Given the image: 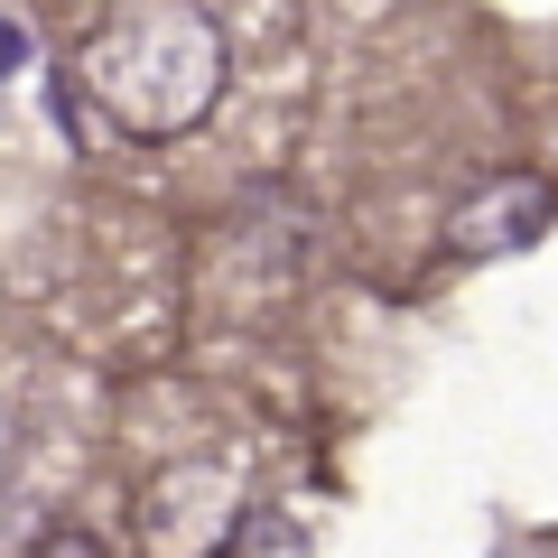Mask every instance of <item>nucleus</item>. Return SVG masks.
<instances>
[{
    "label": "nucleus",
    "mask_w": 558,
    "mask_h": 558,
    "mask_svg": "<svg viewBox=\"0 0 558 558\" xmlns=\"http://www.w3.org/2000/svg\"><path fill=\"white\" fill-rule=\"evenodd\" d=\"M84 94L112 131H196L223 94V28L196 0H121L84 38Z\"/></svg>",
    "instance_id": "1"
},
{
    "label": "nucleus",
    "mask_w": 558,
    "mask_h": 558,
    "mask_svg": "<svg viewBox=\"0 0 558 558\" xmlns=\"http://www.w3.org/2000/svg\"><path fill=\"white\" fill-rule=\"evenodd\" d=\"M475 215H494V223H457V252H494V242H512V233L531 242L539 215H549V186H531V178H521V186H494Z\"/></svg>",
    "instance_id": "2"
},
{
    "label": "nucleus",
    "mask_w": 558,
    "mask_h": 558,
    "mask_svg": "<svg viewBox=\"0 0 558 558\" xmlns=\"http://www.w3.org/2000/svg\"><path fill=\"white\" fill-rule=\"evenodd\" d=\"M20 65H28V28L0 20V75H20Z\"/></svg>",
    "instance_id": "3"
}]
</instances>
